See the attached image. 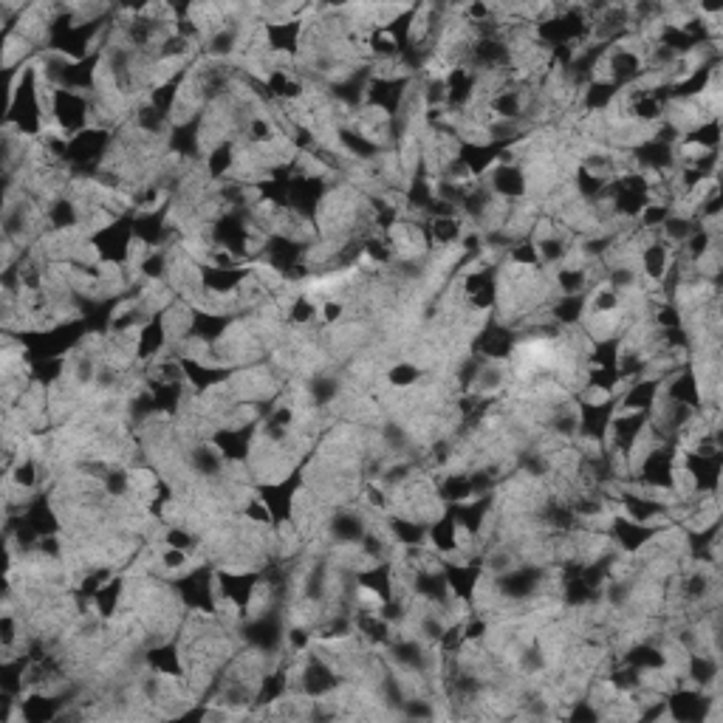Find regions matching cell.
<instances>
[{"label":"cell","mask_w":723,"mask_h":723,"mask_svg":"<svg viewBox=\"0 0 723 723\" xmlns=\"http://www.w3.org/2000/svg\"><path fill=\"white\" fill-rule=\"evenodd\" d=\"M339 393H342V382L331 373H317L311 382H308V399L314 407H334L339 402Z\"/></svg>","instance_id":"cell-15"},{"label":"cell","mask_w":723,"mask_h":723,"mask_svg":"<svg viewBox=\"0 0 723 723\" xmlns=\"http://www.w3.org/2000/svg\"><path fill=\"white\" fill-rule=\"evenodd\" d=\"M49 116L54 130L71 139L94 125V97L68 88H49Z\"/></svg>","instance_id":"cell-2"},{"label":"cell","mask_w":723,"mask_h":723,"mask_svg":"<svg viewBox=\"0 0 723 723\" xmlns=\"http://www.w3.org/2000/svg\"><path fill=\"white\" fill-rule=\"evenodd\" d=\"M486 187L492 190V195L498 201H509V204H520L526 201L531 193V181H529V170L520 164V161H498L486 176Z\"/></svg>","instance_id":"cell-6"},{"label":"cell","mask_w":723,"mask_h":723,"mask_svg":"<svg viewBox=\"0 0 723 723\" xmlns=\"http://www.w3.org/2000/svg\"><path fill=\"white\" fill-rule=\"evenodd\" d=\"M664 707L667 718L678 723H701L712 718L718 707L715 690H698L692 684H678L673 690L664 692Z\"/></svg>","instance_id":"cell-3"},{"label":"cell","mask_w":723,"mask_h":723,"mask_svg":"<svg viewBox=\"0 0 723 723\" xmlns=\"http://www.w3.org/2000/svg\"><path fill=\"white\" fill-rule=\"evenodd\" d=\"M424 376H427V370L416 365V362H410V359H399V362H393L385 370L387 385L393 387V390H410V387L421 385Z\"/></svg>","instance_id":"cell-16"},{"label":"cell","mask_w":723,"mask_h":723,"mask_svg":"<svg viewBox=\"0 0 723 723\" xmlns=\"http://www.w3.org/2000/svg\"><path fill=\"white\" fill-rule=\"evenodd\" d=\"M190 557L193 554H187V551H178V548H167L159 554V563L164 571H170V574H184L187 568H190Z\"/></svg>","instance_id":"cell-19"},{"label":"cell","mask_w":723,"mask_h":723,"mask_svg":"<svg viewBox=\"0 0 723 723\" xmlns=\"http://www.w3.org/2000/svg\"><path fill=\"white\" fill-rule=\"evenodd\" d=\"M368 520L354 512V509H339L334 515L328 517V523H325V531H328V537H331V543H337L342 548H351V546H359L362 543V537L368 534Z\"/></svg>","instance_id":"cell-9"},{"label":"cell","mask_w":723,"mask_h":723,"mask_svg":"<svg viewBox=\"0 0 723 723\" xmlns=\"http://www.w3.org/2000/svg\"><path fill=\"white\" fill-rule=\"evenodd\" d=\"M681 673H684V681L692 684V687H698V690H715L718 681H721V661H718V656H712V653H707V650L701 647V650H692V653L684 656Z\"/></svg>","instance_id":"cell-8"},{"label":"cell","mask_w":723,"mask_h":723,"mask_svg":"<svg viewBox=\"0 0 723 723\" xmlns=\"http://www.w3.org/2000/svg\"><path fill=\"white\" fill-rule=\"evenodd\" d=\"M164 546L195 554V551L201 548V537H198L195 531L187 529V526H170V529L164 531Z\"/></svg>","instance_id":"cell-17"},{"label":"cell","mask_w":723,"mask_h":723,"mask_svg":"<svg viewBox=\"0 0 723 723\" xmlns=\"http://www.w3.org/2000/svg\"><path fill=\"white\" fill-rule=\"evenodd\" d=\"M167 585L173 588L178 605H181L184 611L218 619L221 596H218V588H215V568H212V565L187 568L184 574L167 579Z\"/></svg>","instance_id":"cell-1"},{"label":"cell","mask_w":723,"mask_h":723,"mask_svg":"<svg viewBox=\"0 0 723 723\" xmlns=\"http://www.w3.org/2000/svg\"><path fill=\"white\" fill-rule=\"evenodd\" d=\"M184 464H187V469L193 475L204 478V481H224V472L226 466H229L224 461V455L215 450L209 441H195L193 447L187 450V455H184Z\"/></svg>","instance_id":"cell-11"},{"label":"cell","mask_w":723,"mask_h":723,"mask_svg":"<svg viewBox=\"0 0 723 723\" xmlns=\"http://www.w3.org/2000/svg\"><path fill=\"white\" fill-rule=\"evenodd\" d=\"M678 150H721V116H712L707 122L690 128L678 139Z\"/></svg>","instance_id":"cell-13"},{"label":"cell","mask_w":723,"mask_h":723,"mask_svg":"<svg viewBox=\"0 0 723 723\" xmlns=\"http://www.w3.org/2000/svg\"><path fill=\"white\" fill-rule=\"evenodd\" d=\"M661 385H664V379H659V376H642V379L630 382L619 393V410L653 413L661 399Z\"/></svg>","instance_id":"cell-10"},{"label":"cell","mask_w":723,"mask_h":723,"mask_svg":"<svg viewBox=\"0 0 723 723\" xmlns=\"http://www.w3.org/2000/svg\"><path fill=\"white\" fill-rule=\"evenodd\" d=\"M20 642H23V627H20V619H17L12 611H6L3 613V619H0V647H3V653H6V656H12V650H15Z\"/></svg>","instance_id":"cell-18"},{"label":"cell","mask_w":723,"mask_h":723,"mask_svg":"<svg viewBox=\"0 0 723 723\" xmlns=\"http://www.w3.org/2000/svg\"><path fill=\"white\" fill-rule=\"evenodd\" d=\"M260 421H246V424H218L207 441L215 450L224 455L229 466H246L252 452H255V441H258Z\"/></svg>","instance_id":"cell-5"},{"label":"cell","mask_w":723,"mask_h":723,"mask_svg":"<svg viewBox=\"0 0 723 723\" xmlns=\"http://www.w3.org/2000/svg\"><path fill=\"white\" fill-rule=\"evenodd\" d=\"M283 317H286V322L294 325V328H306V325L317 322V317H320V300H314L311 291H297L289 303H286Z\"/></svg>","instance_id":"cell-14"},{"label":"cell","mask_w":723,"mask_h":723,"mask_svg":"<svg viewBox=\"0 0 723 723\" xmlns=\"http://www.w3.org/2000/svg\"><path fill=\"white\" fill-rule=\"evenodd\" d=\"M427 520H418V517L404 515V512H390L385 520L387 537L402 548L413 546H427Z\"/></svg>","instance_id":"cell-12"},{"label":"cell","mask_w":723,"mask_h":723,"mask_svg":"<svg viewBox=\"0 0 723 723\" xmlns=\"http://www.w3.org/2000/svg\"><path fill=\"white\" fill-rule=\"evenodd\" d=\"M461 526L455 520V509L444 506L427 526V546L433 548L438 557H455L461 548Z\"/></svg>","instance_id":"cell-7"},{"label":"cell","mask_w":723,"mask_h":723,"mask_svg":"<svg viewBox=\"0 0 723 723\" xmlns=\"http://www.w3.org/2000/svg\"><path fill=\"white\" fill-rule=\"evenodd\" d=\"M320 317L322 325H339V322L345 320V300H339V297H322Z\"/></svg>","instance_id":"cell-20"},{"label":"cell","mask_w":723,"mask_h":723,"mask_svg":"<svg viewBox=\"0 0 723 723\" xmlns=\"http://www.w3.org/2000/svg\"><path fill=\"white\" fill-rule=\"evenodd\" d=\"M517 345H520V331L500 322L495 314H489V320L483 322L469 342V354L481 356L486 362H512Z\"/></svg>","instance_id":"cell-4"}]
</instances>
